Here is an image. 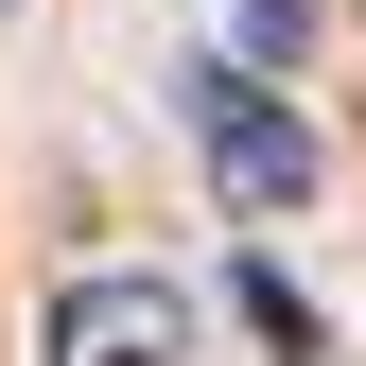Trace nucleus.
<instances>
[{"label":"nucleus","instance_id":"3","mask_svg":"<svg viewBox=\"0 0 366 366\" xmlns=\"http://www.w3.org/2000/svg\"><path fill=\"white\" fill-rule=\"evenodd\" d=\"M227 314H244V332H262V349H280V366H332V314H314V297L280 280V262H262V244H244V262H227Z\"/></svg>","mask_w":366,"mask_h":366},{"label":"nucleus","instance_id":"1","mask_svg":"<svg viewBox=\"0 0 366 366\" xmlns=\"http://www.w3.org/2000/svg\"><path fill=\"white\" fill-rule=\"evenodd\" d=\"M174 105H192V157H209V192L244 209V227H297V209H314V122H297L244 53H192Z\"/></svg>","mask_w":366,"mask_h":366},{"label":"nucleus","instance_id":"2","mask_svg":"<svg viewBox=\"0 0 366 366\" xmlns=\"http://www.w3.org/2000/svg\"><path fill=\"white\" fill-rule=\"evenodd\" d=\"M35 366H192V280H157V262H87V280H53Z\"/></svg>","mask_w":366,"mask_h":366}]
</instances>
